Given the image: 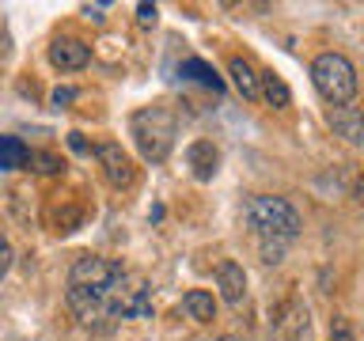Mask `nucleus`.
Returning <instances> with one entry per match:
<instances>
[{
  "mask_svg": "<svg viewBox=\"0 0 364 341\" xmlns=\"http://www.w3.org/2000/svg\"><path fill=\"white\" fill-rule=\"evenodd\" d=\"M129 133H133V144L141 159L148 163H164L175 148V133H178V121L167 107H141L129 118Z\"/></svg>",
  "mask_w": 364,
  "mask_h": 341,
  "instance_id": "f257e3e1",
  "label": "nucleus"
},
{
  "mask_svg": "<svg viewBox=\"0 0 364 341\" xmlns=\"http://www.w3.org/2000/svg\"><path fill=\"white\" fill-rule=\"evenodd\" d=\"M247 220L258 232L262 243H281V247L292 243V239L300 235V227H304L300 212H296L284 197H273V193H258V197H250Z\"/></svg>",
  "mask_w": 364,
  "mask_h": 341,
  "instance_id": "f03ea898",
  "label": "nucleus"
},
{
  "mask_svg": "<svg viewBox=\"0 0 364 341\" xmlns=\"http://www.w3.org/2000/svg\"><path fill=\"white\" fill-rule=\"evenodd\" d=\"M311 84L330 107H346L357 95V68L346 53H318L311 61Z\"/></svg>",
  "mask_w": 364,
  "mask_h": 341,
  "instance_id": "7ed1b4c3",
  "label": "nucleus"
},
{
  "mask_svg": "<svg viewBox=\"0 0 364 341\" xmlns=\"http://www.w3.org/2000/svg\"><path fill=\"white\" fill-rule=\"evenodd\" d=\"M125 277L122 261L114 258H99V254H84L73 261L68 269V288H84V292H107Z\"/></svg>",
  "mask_w": 364,
  "mask_h": 341,
  "instance_id": "20e7f679",
  "label": "nucleus"
},
{
  "mask_svg": "<svg viewBox=\"0 0 364 341\" xmlns=\"http://www.w3.org/2000/svg\"><path fill=\"white\" fill-rule=\"evenodd\" d=\"M110 288L107 292H84V288H68L65 292V303L68 311H73V318L84 330H95V334H110L114 326V315H110Z\"/></svg>",
  "mask_w": 364,
  "mask_h": 341,
  "instance_id": "39448f33",
  "label": "nucleus"
},
{
  "mask_svg": "<svg viewBox=\"0 0 364 341\" xmlns=\"http://www.w3.org/2000/svg\"><path fill=\"white\" fill-rule=\"evenodd\" d=\"M95 159L102 163V175H107V182H110L114 190L133 186L136 167H133V159L125 156V148H122V144H99V148H95Z\"/></svg>",
  "mask_w": 364,
  "mask_h": 341,
  "instance_id": "423d86ee",
  "label": "nucleus"
},
{
  "mask_svg": "<svg viewBox=\"0 0 364 341\" xmlns=\"http://www.w3.org/2000/svg\"><path fill=\"white\" fill-rule=\"evenodd\" d=\"M91 61V45L80 38H57L50 45V65L61 68V72H80Z\"/></svg>",
  "mask_w": 364,
  "mask_h": 341,
  "instance_id": "0eeeda50",
  "label": "nucleus"
},
{
  "mask_svg": "<svg viewBox=\"0 0 364 341\" xmlns=\"http://www.w3.org/2000/svg\"><path fill=\"white\" fill-rule=\"evenodd\" d=\"M216 288H220L224 303H232V307L243 303V296H247V273H243V266L232 261V258L220 261V266H216Z\"/></svg>",
  "mask_w": 364,
  "mask_h": 341,
  "instance_id": "6e6552de",
  "label": "nucleus"
},
{
  "mask_svg": "<svg viewBox=\"0 0 364 341\" xmlns=\"http://www.w3.org/2000/svg\"><path fill=\"white\" fill-rule=\"evenodd\" d=\"M330 129H334V136H341L346 144H360V141H364L360 107H353V102H346V107H334V110H330Z\"/></svg>",
  "mask_w": 364,
  "mask_h": 341,
  "instance_id": "1a4fd4ad",
  "label": "nucleus"
},
{
  "mask_svg": "<svg viewBox=\"0 0 364 341\" xmlns=\"http://www.w3.org/2000/svg\"><path fill=\"white\" fill-rule=\"evenodd\" d=\"M273 330L284 337V341H296L307 334V307L296 303V300H284L277 307V315H273Z\"/></svg>",
  "mask_w": 364,
  "mask_h": 341,
  "instance_id": "9d476101",
  "label": "nucleus"
},
{
  "mask_svg": "<svg viewBox=\"0 0 364 341\" xmlns=\"http://www.w3.org/2000/svg\"><path fill=\"white\" fill-rule=\"evenodd\" d=\"M186 163H190V175L198 182H209L216 175V167H220V152H216L213 141H193L186 148Z\"/></svg>",
  "mask_w": 364,
  "mask_h": 341,
  "instance_id": "9b49d317",
  "label": "nucleus"
},
{
  "mask_svg": "<svg viewBox=\"0 0 364 341\" xmlns=\"http://www.w3.org/2000/svg\"><path fill=\"white\" fill-rule=\"evenodd\" d=\"M258 99H266L273 110H289L292 107V91L289 84L273 72V68H266V72H258Z\"/></svg>",
  "mask_w": 364,
  "mask_h": 341,
  "instance_id": "f8f14e48",
  "label": "nucleus"
},
{
  "mask_svg": "<svg viewBox=\"0 0 364 341\" xmlns=\"http://www.w3.org/2000/svg\"><path fill=\"white\" fill-rule=\"evenodd\" d=\"M228 76H232L235 91H239V95H243L247 102L258 99V72L250 68L247 57H232V61H228Z\"/></svg>",
  "mask_w": 364,
  "mask_h": 341,
  "instance_id": "ddd939ff",
  "label": "nucleus"
},
{
  "mask_svg": "<svg viewBox=\"0 0 364 341\" xmlns=\"http://www.w3.org/2000/svg\"><path fill=\"white\" fill-rule=\"evenodd\" d=\"M182 311H186L193 323H213L216 318V300H213V292H201V288H193L182 296Z\"/></svg>",
  "mask_w": 364,
  "mask_h": 341,
  "instance_id": "4468645a",
  "label": "nucleus"
},
{
  "mask_svg": "<svg viewBox=\"0 0 364 341\" xmlns=\"http://www.w3.org/2000/svg\"><path fill=\"white\" fill-rule=\"evenodd\" d=\"M178 72H182V80H193V84H201V87L216 91V95H220V91H224V80L216 76L213 68L201 61V57H190V61H182V68H178Z\"/></svg>",
  "mask_w": 364,
  "mask_h": 341,
  "instance_id": "2eb2a0df",
  "label": "nucleus"
},
{
  "mask_svg": "<svg viewBox=\"0 0 364 341\" xmlns=\"http://www.w3.org/2000/svg\"><path fill=\"white\" fill-rule=\"evenodd\" d=\"M31 148L19 141V136H0V170H16L27 163Z\"/></svg>",
  "mask_w": 364,
  "mask_h": 341,
  "instance_id": "dca6fc26",
  "label": "nucleus"
},
{
  "mask_svg": "<svg viewBox=\"0 0 364 341\" xmlns=\"http://www.w3.org/2000/svg\"><path fill=\"white\" fill-rule=\"evenodd\" d=\"M27 163H34V170H38V175H57V170L65 167L61 159L50 156V152H31V156H27Z\"/></svg>",
  "mask_w": 364,
  "mask_h": 341,
  "instance_id": "f3484780",
  "label": "nucleus"
},
{
  "mask_svg": "<svg viewBox=\"0 0 364 341\" xmlns=\"http://www.w3.org/2000/svg\"><path fill=\"white\" fill-rule=\"evenodd\" d=\"M11 261H16V250H11V243H8V235L0 232V277L11 269Z\"/></svg>",
  "mask_w": 364,
  "mask_h": 341,
  "instance_id": "a211bd4d",
  "label": "nucleus"
},
{
  "mask_svg": "<svg viewBox=\"0 0 364 341\" xmlns=\"http://www.w3.org/2000/svg\"><path fill=\"white\" fill-rule=\"evenodd\" d=\"M156 16H159L156 4H136V23L141 27H156Z\"/></svg>",
  "mask_w": 364,
  "mask_h": 341,
  "instance_id": "6ab92c4d",
  "label": "nucleus"
},
{
  "mask_svg": "<svg viewBox=\"0 0 364 341\" xmlns=\"http://www.w3.org/2000/svg\"><path fill=\"white\" fill-rule=\"evenodd\" d=\"M281 258H284V247L281 243H262V261H266V266H277Z\"/></svg>",
  "mask_w": 364,
  "mask_h": 341,
  "instance_id": "aec40b11",
  "label": "nucleus"
},
{
  "mask_svg": "<svg viewBox=\"0 0 364 341\" xmlns=\"http://www.w3.org/2000/svg\"><path fill=\"white\" fill-rule=\"evenodd\" d=\"M50 99H53V107H68V102L80 99V91H76V87H57Z\"/></svg>",
  "mask_w": 364,
  "mask_h": 341,
  "instance_id": "412c9836",
  "label": "nucleus"
},
{
  "mask_svg": "<svg viewBox=\"0 0 364 341\" xmlns=\"http://www.w3.org/2000/svg\"><path fill=\"white\" fill-rule=\"evenodd\" d=\"M68 144H73V152H87V141H84V133H68Z\"/></svg>",
  "mask_w": 364,
  "mask_h": 341,
  "instance_id": "4be33fe9",
  "label": "nucleus"
},
{
  "mask_svg": "<svg viewBox=\"0 0 364 341\" xmlns=\"http://www.w3.org/2000/svg\"><path fill=\"white\" fill-rule=\"evenodd\" d=\"M330 341H353V334H349V326H338L334 334H330Z\"/></svg>",
  "mask_w": 364,
  "mask_h": 341,
  "instance_id": "5701e85b",
  "label": "nucleus"
},
{
  "mask_svg": "<svg viewBox=\"0 0 364 341\" xmlns=\"http://www.w3.org/2000/svg\"><path fill=\"white\" fill-rule=\"evenodd\" d=\"M102 8H107V4H95V8H91V4H87L84 11H87V19H95V23H99V19H102Z\"/></svg>",
  "mask_w": 364,
  "mask_h": 341,
  "instance_id": "b1692460",
  "label": "nucleus"
},
{
  "mask_svg": "<svg viewBox=\"0 0 364 341\" xmlns=\"http://www.w3.org/2000/svg\"><path fill=\"white\" fill-rule=\"evenodd\" d=\"M220 341H243V337H239V334H224Z\"/></svg>",
  "mask_w": 364,
  "mask_h": 341,
  "instance_id": "393cba45",
  "label": "nucleus"
}]
</instances>
